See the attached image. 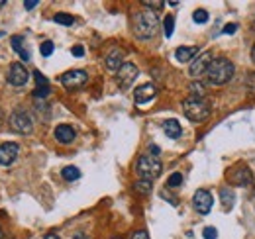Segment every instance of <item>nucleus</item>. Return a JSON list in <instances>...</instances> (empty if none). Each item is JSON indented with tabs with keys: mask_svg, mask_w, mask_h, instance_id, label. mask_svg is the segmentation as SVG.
<instances>
[{
	"mask_svg": "<svg viewBox=\"0 0 255 239\" xmlns=\"http://www.w3.org/2000/svg\"><path fill=\"white\" fill-rule=\"evenodd\" d=\"M37 6V0H28V2H24V8L26 10H33Z\"/></svg>",
	"mask_w": 255,
	"mask_h": 239,
	"instance_id": "36",
	"label": "nucleus"
},
{
	"mask_svg": "<svg viewBox=\"0 0 255 239\" xmlns=\"http://www.w3.org/2000/svg\"><path fill=\"white\" fill-rule=\"evenodd\" d=\"M0 239H4V234H2V228H0Z\"/></svg>",
	"mask_w": 255,
	"mask_h": 239,
	"instance_id": "42",
	"label": "nucleus"
},
{
	"mask_svg": "<svg viewBox=\"0 0 255 239\" xmlns=\"http://www.w3.org/2000/svg\"><path fill=\"white\" fill-rule=\"evenodd\" d=\"M12 47L18 51V55L22 57V61H30V51L24 47V39L20 35H14L12 37Z\"/></svg>",
	"mask_w": 255,
	"mask_h": 239,
	"instance_id": "19",
	"label": "nucleus"
},
{
	"mask_svg": "<svg viewBox=\"0 0 255 239\" xmlns=\"http://www.w3.org/2000/svg\"><path fill=\"white\" fill-rule=\"evenodd\" d=\"M173 30H175V18H173V16H167V18L163 20V31H165L167 37H171V35H173Z\"/></svg>",
	"mask_w": 255,
	"mask_h": 239,
	"instance_id": "24",
	"label": "nucleus"
},
{
	"mask_svg": "<svg viewBox=\"0 0 255 239\" xmlns=\"http://www.w3.org/2000/svg\"><path fill=\"white\" fill-rule=\"evenodd\" d=\"M133 188H135V192H139V194H149L151 192V188H153V182L151 180H135V184H133Z\"/></svg>",
	"mask_w": 255,
	"mask_h": 239,
	"instance_id": "20",
	"label": "nucleus"
},
{
	"mask_svg": "<svg viewBox=\"0 0 255 239\" xmlns=\"http://www.w3.org/2000/svg\"><path fill=\"white\" fill-rule=\"evenodd\" d=\"M196 55H198V47H196V45H191V47L181 45V47H177V51H175V59L179 61V63H189V61H192Z\"/></svg>",
	"mask_w": 255,
	"mask_h": 239,
	"instance_id": "16",
	"label": "nucleus"
},
{
	"mask_svg": "<svg viewBox=\"0 0 255 239\" xmlns=\"http://www.w3.org/2000/svg\"><path fill=\"white\" fill-rule=\"evenodd\" d=\"M2 120H4V116H2V110H0V123H2Z\"/></svg>",
	"mask_w": 255,
	"mask_h": 239,
	"instance_id": "41",
	"label": "nucleus"
},
{
	"mask_svg": "<svg viewBox=\"0 0 255 239\" xmlns=\"http://www.w3.org/2000/svg\"><path fill=\"white\" fill-rule=\"evenodd\" d=\"M189 89H191V96L204 98V94H206V90H204V85H202L200 81H192L191 85H189Z\"/></svg>",
	"mask_w": 255,
	"mask_h": 239,
	"instance_id": "22",
	"label": "nucleus"
},
{
	"mask_svg": "<svg viewBox=\"0 0 255 239\" xmlns=\"http://www.w3.org/2000/svg\"><path fill=\"white\" fill-rule=\"evenodd\" d=\"M135 171L139 175V179L143 180H153L157 179L163 171V165H161L159 157H153V155H141L135 163Z\"/></svg>",
	"mask_w": 255,
	"mask_h": 239,
	"instance_id": "4",
	"label": "nucleus"
},
{
	"mask_svg": "<svg viewBox=\"0 0 255 239\" xmlns=\"http://www.w3.org/2000/svg\"><path fill=\"white\" fill-rule=\"evenodd\" d=\"M192 204H194V210H196L198 214L206 216V214H210V210H212L214 198H212V194H210L208 190L200 188V190L194 192V196H192Z\"/></svg>",
	"mask_w": 255,
	"mask_h": 239,
	"instance_id": "9",
	"label": "nucleus"
},
{
	"mask_svg": "<svg viewBox=\"0 0 255 239\" xmlns=\"http://www.w3.org/2000/svg\"><path fill=\"white\" fill-rule=\"evenodd\" d=\"M155 96H157V89H155V85H151V83L141 85V87H137V89L133 90V100H135V104H139V106H145V104L151 102Z\"/></svg>",
	"mask_w": 255,
	"mask_h": 239,
	"instance_id": "12",
	"label": "nucleus"
},
{
	"mask_svg": "<svg viewBox=\"0 0 255 239\" xmlns=\"http://www.w3.org/2000/svg\"><path fill=\"white\" fill-rule=\"evenodd\" d=\"M53 20H55L57 24H61V26H73V24H75V18H73V16H69V14H63V12L55 14V16H53Z\"/></svg>",
	"mask_w": 255,
	"mask_h": 239,
	"instance_id": "23",
	"label": "nucleus"
},
{
	"mask_svg": "<svg viewBox=\"0 0 255 239\" xmlns=\"http://www.w3.org/2000/svg\"><path fill=\"white\" fill-rule=\"evenodd\" d=\"M49 87H37V89L33 90V98H45V96H49Z\"/></svg>",
	"mask_w": 255,
	"mask_h": 239,
	"instance_id": "28",
	"label": "nucleus"
},
{
	"mask_svg": "<svg viewBox=\"0 0 255 239\" xmlns=\"http://www.w3.org/2000/svg\"><path fill=\"white\" fill-rule=\"evenodd\" d=\"M159 147L157 145H149V155H153V157H159Z\"/></svg>",
	"mask_w": 255,
	"mask_h": 239,
	"instance_id": "37",
	"label": "nucleus"
},
{
	"mask_svg": "<svg viewBox=\"0 0 255 239\" xmlns=\"http://www.w3.org/2000/svg\"><path fill=\"white\" fill-rule=\"evenodd\" d=\"M214 61L212 57V53L210 51H204V53H200V55H196L194 59L191 61V69H189V75L191 77H202V75H206V71H208V67H210V63Z\"/></svg>",
	"mask_w": 255,
	"mask_h": 239,
	"instance_id": "8",
	"label": "nucleus"
},
{
	"mask_svg": "<svg viewBox=\"0 0 255 239\" xmlns=\"http://www.w3.org/2000/svg\"><path fill=\"white\" fill-rule=\"evenodd\" d=\"M252 61H254V63H255V45H254V47H252Z\"/></svg>",
	"mask_w": 255,
	"mask_h": 239,
	"instance_id": "40",
	"label": "nucleus"
},
{
	"mask_svg": "<svg viewBox=\"0 0 255 239\" xmlns=\"http://www.w3.org/2000/svg\"><path fill=\"white\" fill-rule=\"evenodd\" d=\"M183 184V175L181 173H173L169 179H167V186L169 188H177V186H181Z\"/></svg>",
	"mask_w": 255,
	"mask_h": 239,
	"instance_id": "26",
	"label": "nucleus"
},
{
	"mask_svg": "<svg viewBox=\"0 0 255 239\" xmlns=\"http://www.w3.org/2000/svg\"><path fill=\"white\" fill-rule=\"evenodd\" d=\"M55 139L59 141V143H63V145H69V143H73L75 141V137H77V131L71 127V125H67V123H61V125H57L55 127Z\"/></svg>",
	"mask_w": 255,
	"mask_h": 239,
	"instance_id": "14",
	"label": "nucleus"
},
{
	"mask_svg": "<svg viewBox=\"0 0 255 239\" xmlns=\"http://www.w3.org/2000/svg\"><path fill=\"white\" fill-rule=\"evenodd\" d=\"M131 239H149V236H147L145 230H137V232L131 236Z\"/></svg>",
	"mask_w": 255,
	"mask_h": 239,
	"instance_id": "32",
	"label": "nucleus"
},
{
	"mask_svg": "<svg viewBox=\"0 0 255 239\" xmlns=\"http://www.w3.org/2000/svg\"><path fill=\"white\" fill-rule=\"evenodd\" d=\"M73 55H75V57H83V55H85V47L75 45V47H73Z\"/></svg>",
	"mask_w": 255,
	"mask_h": 239,
	"instance_id": "33",
	"label": "nucleus"
},
{
	"mask_svg": "<svg viewBox=\"0 0 255 239\" xmlns=\"http://www.w3.org/2000/svg\"><path fill=\"white\" fill-rule=\"evenodd\" d=\"M236 30H238V24H228L224 28V33H236Z\"/></svg>",
	"mask_w": 255,
	"mask_h": 239,
	"instance_id": "35",
	"label": "nucleus"
},
{
	"mask_svg": "<svg viewBox=\"0 0 255 239\" xmlns=\"http://www.w3.org/2000/svg\"><path fill=\"white\" fill-rule=\"evenodd\" d=\"M202 238L204 239H216L218 238V232H216V228H204V232H202Z\"/></svg>",
	"mask_w": 255,
	"mask_h": 239,
	"instance_id": "29",
	"label": "nucleus"
},
{
	"mask_svg": "<svg viewBox=\"0 0 255 239\" xmlns=\"http://www.w3.org/2000/svg\"><path fill=\"white\" fill-rule=\"evenodd\" d=\"M87 81H89V73L83 69H73V71H67L61 75V85L69 90H77L85 87Z\"/></svg>",
	"mask_w": 255,
	"mask_h": 239,
	"instance_id": "6",
	"label": "nucleus"
},
{
	"mask_svg": "<svg viewBox=\"0 0 255 239\" xmlns=\"http://www.w3.org/2000/svg\"><path fill=\"white\" fill-rule=\"evenodd\" d=\"M137 75H139V71H137V67L133 63H124L120 67V71L116 73V81H118V85L122 89H129L133 85V81L137 79Z\"/></svg>",
	"mask_w": 255,
	"mask_h": 239,
	"instance_id": "10",
	"label": "nucleus"
},
{
	"mask_svg": "<svg viewBox=\"0 0 255 239\" xmlns=\"http://www.w3.org/2000/svg\"><path fill=\"white\" fill-rule=\"evenodd\" d=\"M248 87L252 89V92H255V73H252V75L248 77Z\"/></svg>",
	"mask_w": 255,
	"mask_h": 239,
	"instance_id": "34",
	"label": "nucleus"
},
{
	"mask_svg": "<svg viewBox=\"0 0 255 239\" xmlns=\"http://www.w3.org/2000/svg\"><path fill=\"white\" fill-rule=\"evenodd\" d=\"M163 131L167 133V137H171V139H179L181 137V133H183V127H181V123H179V120H165L163 121Z\"/></svg>",
	"mask_w": 255,
	"mask_h": 239,
	"instance_id": "17",
	"label": "nucleus"
},
{
	"mask_svg": "<svg viewBox=\"0 0 255 239\" xmlns=\"http://www.w3.org/2000/svg\"><path fill=\"white\" fill-rule=\"evenodd\" d=\"M18 151H20V145L14 143V141H6L0 145V165L8 167L14 163V159L18 157Z\"/></svg>",
	"mask_w": 255,
	"mask_h": 239,
	"instance_id": "13",
	"label": "nucleus"
},
{
	"mask_svg": "<svg viewBox=\"0 0 255 239\" xmlns=\"http://www.w3.org/2000/svg\"><path fill=\"white\" fill-rule=\"evenodd\" d=\"M228 180H230V184H234V186H250V184H254V173H252V169L246 167V165H236V167L228 173Z\"/></svg>",
	"mask_w": 255,
	"mask_h": 239,
	"instance_id": "7",
	"label": "nucleus"
},
{
	"mask_svg": "<svg viewBox=\"0 0 255 239\" xmlns=\"http://www.w3.org/2000/svg\"><path fill=\"white\" fill-rule=\"evenodd\" d=\"M73 239H89V238H87L85 234H77V236H75V238H73Z\"/></svg>",
	"mask_w": 255,
	"mask_h": 239,
	"instance_id": "39",
	"label": "nucleus"
},
{
	"mask_svg": "<svg viewBox=\"0 0 255 239\" xmlns=\"http://www.w3.org/2000/svg\"><path fill=\"white\" fill-rule=\"evenodd\" d=\"M192 20H194L196 24H206V22H208V12H206V10H202V8H198V10H194Z\"/></svg>",
	"mask_w": 255,
	"mask_h": 239,
	"instance_id": "25",
	"label": "nucleus"
},
{
	"mask_svg": "<svg viewBox=\"0 0 255 239\" xmlns=\"http://www.w3.org/2000/svg\"><path fill=\"white\" fill-rule=\"evenodd\" d=\"M8 123L16 133H22V135H28L33 131V121L26 110H14L8 118Z\"/></svg>",
	"mask_w": 255,
	"mask_h": 239,
	"instance_id": "5",
	"label": "nucleus"
},
{
	"mask_svg": "<svg viewBox=\"0 0 255 239\" xmlns=\"http://www.w3.org/2000/svg\"><path fill=\"white\" fill-rule=\"evenodd\" d=\"M183 112H185V116L191 120V121L198 123V121L208 120L210 112H212V106H210V102L206 98L189 96V98L183 100Z\"/></svg>",
	"mask_w": 255,
	"mask_h": 239,
	"instance_id": "3",
	"label": "nucleus"
},
{
	"mask_svg": "<svg viewBox=\"0 0 255 239\" xmlns=\"http://www.w3.org/2000/svg\"><path fill=\"white\" fill-rule=\"evenodd\" d=\"M159 30V16L155 10H141L133 16V33L137 39H151Z\"/></svg>",
	"mask_w": 255,
	"mask_h": 239,
	"instance_id": "1",
	"label": "nucleus"
},
{
	"mask_svg": "<svg viewBox=\"0 0 255 239\" xmlns=\"http://www.w3.org/2000/svg\"><path fill=\"white\" fill-rule=\"evenodd\" d=\"M53 49H55L53 41H43V43H41V47H39V51H41V55H43V57H49V55L53 53Z\"/></svg>",
	"mask_w": 255,
	"mask_h": 239,
	"instance_id": "27",
	"label": "nucleus"
},
{
	"mask_svg": "<svg viewBox=\"0 0 255 239\" xmlns=\"http://www.w3.org/2000/svg\"><path fill=\"white\" fill-rule=\"evenodd\" d=\"M220 198H222L224 210L234 208V204H236V194H234V190H232L230 186H224L222 190H220Z\"/></svg>",
	"mask_w": 255,
	"mask_h": 239,
	"instance_id": "18",
	"label": "nucleus"
},
{
	"mask_svg": "<svg viewBox=\"0 0 255 239\" xmlns=\"http://www.w3.org/2000/svg\"><path fill=\"white\" fill-rule=\"evenodd\" d=\"M143 6L145 8H155V10H159L165 6V2H161V0H143Z\"/></svg>",
	"mask_w": 255,
	"mask_h": 239,
	"instance_id": "30",
	"label": "nucleus"
},
{
	"mask_svg": "<svg viewBox=\"0 0 255 239\" xmlns=\"http://www.w3.org/2000/svg\"><path fill=\"white\" fill-rule=\"evenodd\" d=\"M43 239H61V238H59L57 234H47V236H45Z\"/></svg>",
	"mask_w": 255,
	"mask_h": 239,
	"instance_id": "38",
	"label": "nucleus"
},
{
	"mask_svg": "<svg viewBox=\"0 0 255 239\" xmlns=\"http://www.w3.org/2000/svg\"><path fill=\"white\" fill-rule=\"evenodd\" d=\"M234 71H236V67L232 61L226 59V57H216L206 71L208 83L210 85H226L234 77Z\"/></svg>",
	"mask_w": 255,
	"mask_h": 239,
	"instance_id": "2",
	"label": "nucleus"
},
{
	"mask_svg": "<svg viewBox=\"0 0 255 239\" xmlns=\"http://www.w3.org/2000/svg\"><path fill=\"white\" fill-rule=\"evenodd\" d=\"M33 77H35V83H37L39 87H49V85H47V79H45L39 71H35V73H33Z\"/></svg>",
	"mask_w": 255,
	"mask_h": 239,
	"instance_id": "31",
	"label": "nucleus"
},
{
	"mask_svg": "<svg viewBox=\"0 0 255 239\" xmlns=\"http://www.w3.org/2000/svg\"><path fill=\"white\" fill-rule=\"evenodd\" d=\"M61 177L65 180H69V182H73V180H77L81 177V171L77 167H65L63 171H61Z\"/></svg>",
	"mask_w": 255,
	"mask_h": 239,
	"instance_id": "21",
	"label": "nucleus"
},
{
	"mask_svg": "<svg viewBox=\"0 0 255 239\" xmlns=\"http://www.w3.org/2000/svg\"><path fill=\"white\" fill-rule=\"evenodd\" d=\"M122 61H124V51H122V49H112V51L108 53V57H106V69L118 73L120 67L124 65Z\"/></svg>",
	"mask_w": 255,
	"mask_h": 239,
	"instance_id": "15",
	"label": "nucleus"
},
{
	"mask_svg": "<svg viewBox=\"0 0 255 239\" xmlns=\"http://www.w3.org/2000/svg\"><path fill=\"white\" fill-rule=\"evenodd\" d=\"M112 239H122V238H112Z\"/></svg>",
	"mask_w": 255,
	"mask_h": 239,
	"instance_id": "43",
	"label": "nucleus"
},
{
	"mask_svg": "<svg viewBox=\"0 0 255 239\" xmlns=\"http://www.w3.org/2000/svg\"><path fill=\"white\" fill-rule=\"evenodd\" d=\"M30 79V73L28 69L22 65V63H12L10 69H8V83L14 85V87H24Z\"/></svg>",
	"mask_w": 255,
	"mask_h": 239,
	"instance_id": "11",
	"label": "nucleus"
}]
</instances>
